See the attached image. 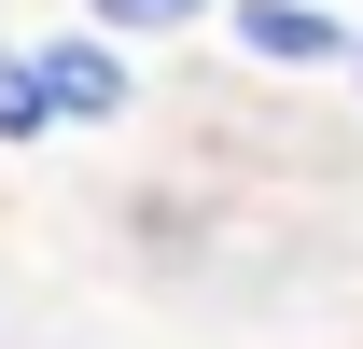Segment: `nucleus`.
<instances>
[{
    "label": "nucleus",
    "mask_w": 363,
    "mask_h": 349,
    "mask_svg": "<svg viewBox=\"0 0 363 349\" xmlns=\"http://www.w3.org/2000/svg\"><path fill=\"white\" fill-rule=\"evenodd\" d=\"M224 28H238V56H252V70H350V56H363L321 0H238Z\"/></svg>",
    "instance_id": "1"
},
{
    "label": "nucleus",
    "mask_w": 363,
    "mask_h": 349,
    "mask_svg": "<svg viewBox=\"0 0 363 349\" xmlns=\"http://www.w3.org/2000/svg\"><path fill=\"white\" fill-rule=\"evenodd\" d=\"M43 84H56V112H84V126H98V112H126V70H112L98 43H43Z\"/></svg>",
    "instance_id": "2"
},
{
    "label": "nucleus",
    "mask_w": 363,
    "mask_h": 349,
    "mask_svg": "<svg viewBox=\"0 0 363 349\" xmlns=\"http://www.w3.org/2000/svg\"><path fill=\"white\" fill-rule=\"evenodd\" d=\"M56 126V84H43V56H0V140H43Z\"/></svg>",
    "instance_id": "3"
},
{
    "label": "nucleus",
    "mask_w": 363,
    "mask_h": 349,
    "mask_svg": "<svg viewBox=\"0 0 363 349\" xmlns=\"http://www.w3.org/2000/svg\"><path fill=\"white\" fill-rule=\"evenodd\" d=\"M210 0H98V28H196Z\"/></svg>",
    "instance_id": "4"
},
{
    "label": "nucleus",
    "mask_w": 363,
    "mask_h": 349,
    "mask_svg": "<svg viewBox=\"0 0 363 349\" xmlns=\"http://www.w3.org/2000/svg\"><path fill=\"white\" fill-rule=\"evenodd\" d=\"M350 70H363V56H350Z\"/></svg>",
    "instance_id": "5"
}]
</instances>
